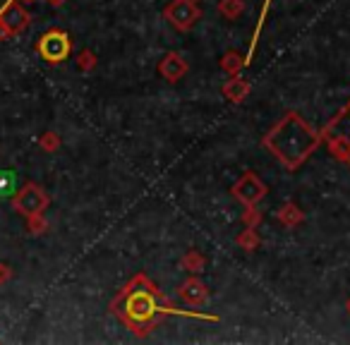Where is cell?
Instances as JSON below:
<instances>
[{
    "label": "cell",
    "instance_id": "7402d4cb",
    "mask_svg": "<svg viewBox=\"0 0 350 345\" xmlns=\"http://www.w3.org/2000/svg\"><path fill=\"white\" fill-rule=\"evenodd\" d=\"M243 223L247 225V228H257V225L262 223V211H259L257 206H245Z\"/></svg>",
    "mask_w": 350,
    "mask_h": 345
},
{
    "label": "cell",
    "instance_id": "6da1fadb",
    "mask_svg": "<svg viewBox=\"0 0 350 345\" xmlns=\"http://www.w3.org/2000/svg\"><path fill=\"white\" fill-rule=\"evenodd\" d=\"M111 312L137 338H146L163 316H190V319H202V321H219L216 314H204V312H197V309H180V307H175L159 290V286L151 278H146L144 273H137L122 288L120 295L111 302Z\"/></svg>",
    "mask_w": 350,
    "mask_h": 345
},
{
    "label": "cell",
    "instance_id": "2e32d148",
    "mask_svg": "<svg viewBox=\"0 0 350 345\" xmlns=\"http://www.w3.org/2000/svg\"><path fill=\"white\" fill-rule=\"evenodd\" d=\"M180 266L185 268L187 273H202L206 266V257L202 252H197V249H190V252H185V257L180 259Z\"/></svg>",
    "mask_w": 350,
    "mask_h": 345
},
{
    "label": "cell",
    "instance_id": "7a4b0ae2",
    "mask_svg": "<svg viewBox=\"0 0 350 345\" xmlns=\"http://www.w3.org/2000/svg\"><path fill=\"white\" fill-rule=\"evenodd\" d=\"M321 132L314 130L297 111H288L264 135L262 146L286 170H297L321 144Z\"/></svg>",
    "mask_w": 350,
    "mask_h": 345
},
{
    "label": "cell",
    "instance_id": "30bf717a",
    "mask_svg": "<svg viewBox=\"0 0 350 345\" xmlns=\"http://www.w3.org/2000/svg\"><path fill=\"white\" fill-rule=\"evenodd\" d=\"M178 295L185 302L187 307H202L209 300V288L200 281V278H187L180 288H178Z\"/></svg>",
    "mask_w": 350,
    "mask_h": 345
},
{
    "label": "cell",
    "instance_id": "d6986e66",
    "mask_svg": "<svg viewBox=\"0 0 350 345\" xmlns=\"http://www.w3.org/2000/svg\"><path fill=\"white\" fill-rule=\"evenodd\" d=\"M77 68H79V72H94V68H96V53L94 51H89V49H84V51H79V55H77Z\"/></svg>",
    "mask_w": 350,
    "mask_h": 345
},
{
    "label": "cell",
    "instance_id": "44dd1931",
    "mask_svg": "<svg viewBox=\"0 0 350 345\" xmlns=\"http://www.w3.org/2000/svg\"><path fill=\"white\" fill-rule=\"evenodd\" d=\"M39 146L44 151H49V154H53V151L60 149V135L58 132H44L39 137Z\"/></svg>",
    "mask_w": 350,
    "mask_h": 345
},
{
    "label": "cell",
    "instance_id": "5b68a950",
    "mask_svg": "<svg viewBox=\"0 0 350 345\" xmlns=\"http://www.w3.org/2000/svg\"><path fill=\"white\" fill-rule=\"evenodd\" d=\"M31 25V15L20 0H8L0 8V41H10L15 36L25 34Z\"/></svg>",
    "mask_w": 350,
    "mask_h": 345
},
{
    "label": "cell",
    "instance_id": "9c48e42d",
    "mask_svg": "<svg viewBox=\"0 0 350 345\" xmlns=\"http://www.w3.org/2000/svg\"><path fill=\"white\" fill-rule=\"evenodd\" d=\"M187 72V60L183 58L180 53H175V51H170V53H165L163 58H161L159 63V74L165 79V82H180L183 77H185Z\"/></svg>",
    "mask_w": 350,
    "mask_h": 345
},
{
    "label": "cell",
    "instance_id": "7c38bea8",
    "mask_svg": "<svg viewBox=\"0 0 350 345\" xmlns=\"http://www.w3.org/2000/svg\"><path fill=\"white\" fill-rule=\"evenodd\" d=\"M276 219H278V223L286 225V228H297V225L305 221V214H302L295 202H286V204L276 211Z\"/></svg>",
    "mask_w": 350,
    "mask_h": 345
},
{
    "label": "cell",
    "instance_id": "d4e9b609",
    "mask_svg": "<svg viewBox=\"0 0 350 345\" xmlns=\"http://www.w3.org/2000/svg\"><path fill=\"white\" fill-rule=\"evenodd\" d=\"M345 309H348V314H350V300H348V302H345Z\"/></svg>",
    "mask_w": 350,
    "mask_h": 345
},
{
    "label": "cell",
    "instance_id": "8992f818",
    "mask_svg": "<svg viewBox=\"0 0 350 345\" xmlns=\"http://www.w3.org/2000/svg\"><path fill=\"white\" fill-rule=\"evenodd\" d=\"M51 204V197L46 195V190L36 182H27L15 197H12V206L20 216L29 219L34 214H44Z\"/></svg>",
    "mask_w": 350,
    "mask_h": 345
},
{
    "label": "cell",
    "instance_id": "9a60e30c",
    "mask_svg": "<svg viewBox=\"0 0 350 345\" xmlns=\"http://www.w3.org/2000/svg\"><path fill=\"white\" fill-rule=\"evenodd\" d=\"M219 15L228 22H235L240 15L245 12V3L243 0H219Z\"/></svg>",
    "mask_w": 350,
    "mask_h": 345
},
{
    "label": "cell",
    "instance_id": "4fadbf2b",
    "mask_svg": "<svg viewBox=\"0 0 350 345\" xmlns=\"http://www.w3.org/2000/svg\"><path fill=\"white\" fill-rule=\"evenodd\" d=\"M269 8H271V0H264V5H262V12H259V20H257V27H254V34H252V41H250V51L247 55H245V63H252L254 58V51H257V44H259V36H262V29H264V22H267V12Z\"/></svg>",
    "mask_w": 350,
    "mask_h": 345
},
{
    "label": "cell",
    "instance_id": "3957f363",
    "mask_svg": "<svg viewBox=\"0 0 350 345\" xmlns=\"http://www.w3.org/2000/svg\"><path fill=\"white\" fill-rule=\"evenodd\" d=\"M321 139L326 141V149L334 158L350 165V106L345 103L336 118L321 130Z\"/></svg>",
    "mask_w": 350,
    "mask_h": 345
},
{
    "label": "cell",
    "instance_id": "cb8c5ba5",
    "mask_svg": "<svg viewBox=\"0 0 350 345\" xmlns=\"http://www.w3.org/2000/svg\"><path fill=\"white\" fill-rule=\"evenodd\" d=\"M46 3H51V5H53V8H60V5H63V3H65V0H46Z\"/></svg>",
    "mask_w": 350,
    "mask_h": 345
},
{
    "label": "cell",
    "instance_id": "e0dca14e",
    "mask_svg": "<svg viewBox=\"0 0 350 345\" xmlns=\"http://www.w3.org/2000/svg\"><path fill=\"white\" fill-rule=\"evenodd\" d=\"M238 247L243 249V252H254V249L259 247V235H257V228H247L245 233L238 235Z\"/></svg>",
    "mask_w": 350,
    "mask_h": 345
},
{
    "label": "cell",
    "instance_id": "603a6c76",
    "mask_svg": "<svg viewBox=\"0 0 350 345\" xmlns=\"http://www.w3.org/2000/svg\"><path fill=\"white\" fill-rule=\"evenodd\" d=\"M12 276H15V271H12L10 264L0 262V286H5V283L12 281Z\"/></svg>",
    "mask_w": 350,
    "mask_h": 345
},
{
    "label": "cell",
    "instance_id": "ac0fdd59",
    "mask_svg": "<svg viewBox=\"0 0 350 345\" xmlns=\"http://www.w3.org/2000/svg\"><path fill=\"white\" fill-rule=\"evenodd\" d=\"M17 195V176L10 170L0 173V197H15Z\"/></svg>",
    "mask_w": 350,
    "mask_h": 345
},
{
    "label": "cell",
    "instance_id": "8fae6325",
    "mask_svg": "<svg viewBox=\"0 0 350 345\" xmlns=\"http://www.w3.org/2000/svg\"><path fill=\"white\" fill-rule=\"evenodd\" d=\"M250 82L247 79H243L238 74V77H230L228 82L224 84V89H221V94H224V98H228L230 103H243L245 98H247L250 94Z\"/></svg>",
    "mask_w": 350,
    "mask_h": 345
},
{
    "label": "cell",
    "instance_id": "52a82bcc",
    "mask_svg": "<svg viewBox=\"0 0 350 345\" xmlns=\"http://www.w3.org/2000/svg\"><path fill=\"white\" fill-rule=\"evenodd\" d=\"M163 20L178 31H190L202 20V8L195 0H170L163 10Z\"/></svg>",
    "mask_w": 350,
    "mask_h": 345
},
{
    "label": "cell",
    "instance_id": "ba28073f",
    "mask_svg": "<svg viewBox=\"0 0 350 345\" xmlns=\"http://www.w3.org/2000/svg\"><path fill=\"white\" fill-rule=\"evenodd\" d=\"M230 195H233L243 206H257L259 202L269 195V187L264 185V180L254 173V170H247V173H243L240 180L230 187Z\"/></svg>",
    "mask_w": 350,
    "mask_h": 345
},
{
    "label": "cell",
    "instance_id": "4316f807",
    "mask_svg": "<svg viewBox=\"0 0 350 345\" xmlns=\"http://www.w3.org/2000/svg\"><path fill=\"white\" fill-rule=\"evenodd\" d=\"M348 106H350V101H348Z\"/></svg>",
    "mask_w": 350,
    "mask_h": 345
},
{
    "label": "cell",
    "instance_id": "277c9868",
    "mask_svg": "<svg viewBox=\"0 0 350 345\" xmlns=\"http://www.w3.org/2000/svg\"><path fill=\"white\" fill-rule=\"evenodd\" d=\"M36 53L51 65H60L70 58L72 53V41L70 34L63 29H49L46 34H41V39L36 41Z\"/></svg>",
    "mask_w": 350,
    "mask_h": 345
},
{
    "label": "cell",
    "instance_id": "5bb4252c",
    "mask_svg": "<svg viewBox=\"0 0 350 345\" xmlns=\"http://www.w3.org/2000/svg\"><path fill=\"white\" fill-rule=\"evenodd\" d=\"M243 68H247V63H245V55H240L238 51H228V53L221 58V70L228 72L230 77H238Z\"/></svg>",
    "mask_w": 350,
    "mask_h": 345
},
{
    "label": "cell",
    "instance_id": "484cf974",
    "mask_svg": "<svg viewBox=\"0 0 350 345\" xmlns=\"http://www.w3.org/2000/svg\"><path fill=\"white\" fill-rule=\"evenodd\" d=\"M195 3H200V0H195Z\"/></svg>",
    "mask_w": 350,
    "mask_h": 345
},
{
    "label": "cell",
    "instance_id": "ffe728a7",
    "mask_svg": "<svg viewBox=\"0 0 350 345\" xmlns=\"http://www.w3.org/2000/svg\"><path fill=\"white\" fill-rule=\"evenodd\" d=\"M27 230H29L31 235H44L46 230H49V221H46L44 214H34L27 219Z\"/></svg>",
    "mask_w": 350,
    "mask_h": 345
}]
</instances>
